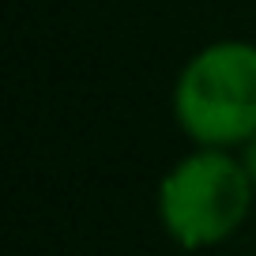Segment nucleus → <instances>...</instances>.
<instances>
[{
	"instance_id": "1",
	"label": "nucleus",
	"mask_w": 256,
	"mask_h": 256,
	"mask_svg": "<svg viewBox=\"0 0 256 256\" xmlns=\"http://www.w3.org/2000/svg\"><path fill=\"white\" fill-rule=\"evenodd\" d=\"M256 200V188L238 151L196 147L177 158L158 181L162 230L184 252L215 248L241 230Z\"/></svg>"
},
{
	"instance_id": "2",
	"label": "nucleus",
	"mask_w": 256,
	"mask_h": 256,
	"mask_svg": "<svg viewBox=\"0 0 256 256\" xmlns=\"http://www.w3.org/2000/svg\"><path fill=\"white\" fill-rule=\"evenodd\" d=\"M174 120L196 147L238 151L256 136V46L222 38L192 53L174 83Z\"/></svg>"
},
{
	"instance_id": "3",
	"label": "nucleus",
	"mask_w": 256,
	"mask_h": 256,
	"mask_svg": "<svg viewBox=\"0 0 256 256\" xmlns=\"http://www.w3.org/2000/svg\"><path fill=\"white\" fill-rule=\"evenodd\" d=\"M238 158H241V166H245V174H248V181H252V188H256V136H248L245 144L238 147Z\"/></svg>"
}]
</instances>
